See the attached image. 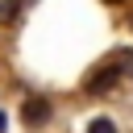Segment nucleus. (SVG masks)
Segmentation results:
<instances>
[{
  "label": "nucleus",
  "mask_w": 133,
  "mask_h": 133,
  "mask_svg": "<svg viewBox=\"0 0 133 133\" xmlns=\"http://www.w3.org/2000/svg\"><path fill=\"white\" fill-rule=\"evenodd\" d=\"M50 112H54V108H50L46 96H29V100L21 104V121H25L29 129H42V125L50 121Z\"/></svg>",
  "instance_id": "obj_1"
},
{
  "label": "nucleus",
  "mask_w": 133,
  "mask_h": 133,
  "mask_svg": "<svg viewBox=\"0 0 133 133\" xmlns=\"http://www.w3.org/2000/svg\"><path fill=\"white\" fill-rule=\"evenodd\" d=\"M121 71H125V66L108 62V66H104V71H96V75H91V79H87L83 87H87V91H108V87H112V83L121 79Z\"/></svg>",
  "instance_id": "obj_2"
},
{
  "label": "nucleus",
  "mask_w": 133,
  "mask_h": 133,
  "mask_svg": "<svg viewBox=\"0 0 133 133\" xmlns=\"http://www.w3.org/2000/svg\"><path fill=\"white\" fill-rule=\"evenodd\" d=\"M87 133H116V125H112L108 116H96V121L87 125Z\"/></svg>",
  "instance_id": "obj_3"
},
{
  "label": "nucleus",
  "mask_w": 133,
  "mask_h": 133,
  "mask_svg": "<svg viewBox=\"0 0 133 133\" xmlns=\"http://www.w3.org/2000/svg\"><path fill=\"white\" fill-rule=\"evenodd\" d=\"M4 129H8V116H4V108H0V133H4Z\"/></svg>",
  "instance_id": "obj_4"
},
{
  "label": "nucleus",
  "mask_w": 133,
  "mask_h": 133,
  "mask_svg": "<svg viewBox=\"0 0 133 133\" xmlns=\"http://www.w3.org/2000/svg\"><path fill=\"white\" fill-rule=\"evenodd\" d=\"M104 4H125V0H104Z\"/></svg>",
  "instance_id": "obj_5"
}]
</instances>
